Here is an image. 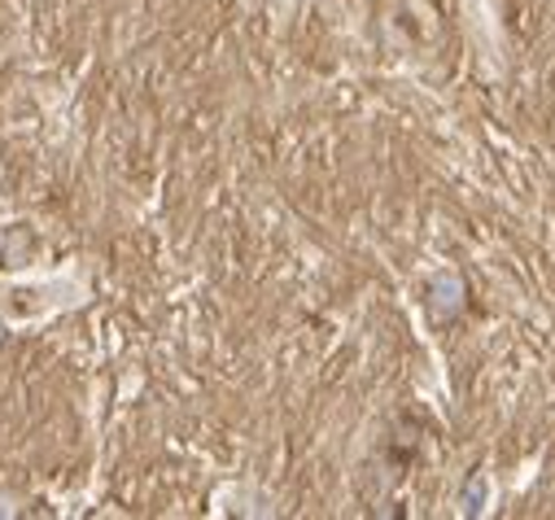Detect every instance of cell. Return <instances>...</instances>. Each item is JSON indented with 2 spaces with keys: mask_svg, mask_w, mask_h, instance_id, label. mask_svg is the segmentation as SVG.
Here are the masks:
<instances>
[{
  "mask_svg": "<svg viewBox=\"0 0 555 520\" xmlns=\"http://www.w3.org/2000/svg\"><path fill=\"white\" fill-rule=\"evenodd\" d=\"M429 294H434V298H429V307H434L442 320H451V315L464 307V285H460L455 276H438Z\"/></svg>",
  "mask_w": 555,
  "mask_h": 520,
  "instance_id": "obj_1",
  "label": "cell"
}]
</instances>
